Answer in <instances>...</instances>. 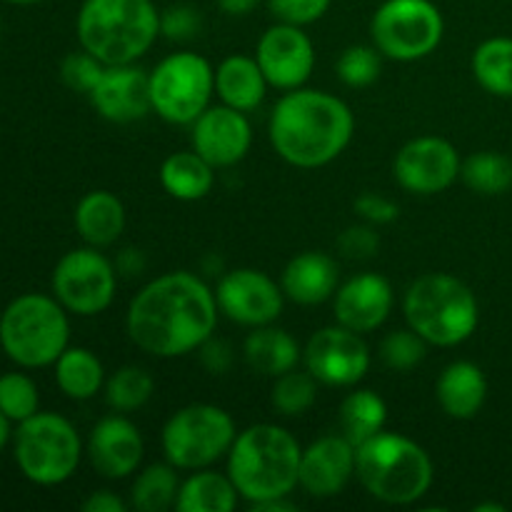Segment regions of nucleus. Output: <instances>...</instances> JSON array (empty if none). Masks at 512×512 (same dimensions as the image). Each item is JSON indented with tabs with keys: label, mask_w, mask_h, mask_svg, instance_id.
<instances>
[{
	"label": "nucleus",
	"mask_w": 512,
	"mask_h": 512,
	"mask_svg": "<svg viewBox=\"0 0 512 512\" xmlns=\"http://www.w3.org/2000/svg\"><path fill=\"white\" fill-rule=\"evenodd\" d=\"M385 420H388V405L375 390H353L340 405V430L355 448L378 435L385 428Z\"/></svg>",
	"instance_id": "obj_30"
},
{
	"label": "nucleus",
	"mask_w": 512,
	"mask_h": 512,
	"mask_svg": "<svg viewBox=\"0 0 512 512\" xmlns=\"http://www.w3.org/2000/svg\"><path fill=\"white\" fill-rule=\"evenodd\" d=\"M393 285L378 273H363L350 278L335 290V323L365 335L378 330L393 310Z\"/></svg>",
	"instance_id": "obj_21"
},
{
	"label": "nucleus",
	"mask_w": 512,
	"mask_h": 512,
	"mask_svg": "<svg viewBox=\"0 0 512 512\" xmlns=\"http://www.w3.org/2000/svg\"><path fill=\"white\" fill-rule=\"evenodd\" d=\"M488 510H493V512H503V510H505V505L488 503V505H478V508H475V512H488Z\"/></svg>",
	"instance_id": "obj_49"
},
{
	"label": "nucleus",
	"mask_w": 512,
	"mask_h": 512,
	"mask_svg": "<svg viewBox=\"0 0 512 512\" xmlns=\"http://www.w3.org/2000/svg\"><path fill=\"white\" fill-rule=\"evenodd\" d=\"M253 512H290L295 510V505L290 503L288 498H273V500H263V503H253L250 505Z\"/></svg>",
	"instance_id": "obj_47"
},
{
	"label": "nucleus",
	"mask_w": 512,
	"mask_h": 512,
	"mask_svg": "<svg viewBox=\"0 0 512 512\" xmlns=\"http://www.w3.org/2000/svg\"><path fill=\"white\" fill-rule=\"evenodd\" d=\"M408 328L428 345L455 348L473 338L480 323V305L473 290L448 273H425L410 283L403 298Z\"/></svg>",
	"instance_id": "obj_6"
},
{
	"label": "nucleus",
	"mask_w": 512,
	"mask_h": 512,
	"mask_svg": "<svg viewBox=\"0 0 512 512\" xmlns=\"http://www.w3.org/2000/svg\"><path fill=\"white\" fill-rule=\"evenodd\" d=\"M300 458L303 448L293 433L273 423L250 425L230 448L228 475L250 505L288 498L300 485Z\"/></svg>",
	"instance_id": "obj_3"
},
{
	"label": "nucleus",
	"mask_w": 512,
	"mask_h": 512,
	"mask_svg": "<svg viewBox=\"0 0 512 512\" xmlns=\"http://www.w3.org/2000/svg\"><path fill=\"white\" fill-rule=\"evenodd\" d=\"M100 118L110 123H135L153 110L150 103V73L140 65H105L103 75L88 93Z\"/></svg>",
	"instance_id": "obj_18"
},
{
	"label": "nucleus",
	"mask_w": 512,
	"mask_h": 512,
	"mask_svg": "<svg viewBox=\"0 0 512 512\" xmlns=\"http://www.w3.org/2000/svg\"><path fill=\"white\" fill-rule=\"evenodd\" d=\"M318 400V380L308 370H288L278 375L270 390V403L285 418H298L305 415Z\"/></svg>",
	"instance_id": "obj_35"
},
{
	"label": "nucleus",
	"mask_w": 512,
	"mask_h": 512,
	"mask_svg": "<svg viewBox=\"0 0 512 512\" xmlns=\"http://www.w3.org/2000/svg\"><path fill=\"white\" fill-rule=\"evenodd\" d=\"M118 285V268L100 248L65 253L53 270V295L68 313L93 318L110 308Z\"/></svg>",
	"instance_id": "obj_12"
},
{
	"label": "nucleus",
	"mask_w": 512,
	"mask_h": 512,
	"mask_svg": "<svg viewBox=\"0 0 512 512\" xmlns=\"http://www.w3.org/2000/svg\"><path fill=\"white\" fill-rule=\"evenodd\" d=\"M355 115L345 100L325 90L295 88L270 113V145L285 163L313 170L333 163L350 145Z\"/></svg>",
	"instance_id": "obj_2"
},
{
	"label": "nucleus",
	"mask_w": 512,
	"mask_h": 512,
	"mask_svg": "<svg viewBox=\"0 0 512 512\" xmlns=\"http://www.w3.org/2000/svg\"><path fill=\"white\" fill-rule=\"evenodd\" d=\"M458 148L438 135H423L398 150L393 175L403 190L413 195H435L448 190L460 178Z\"/></svg>",
	"instance_id": "obj_15"
},
{
	"label": "nucleus",
	"mask_w": 512,
	"mask_h": 512,
	"mask_svg": "<svg viewBox=\"0 0 512 512\" xmlns=\"http://www.w3.org/2000/svg\"><path fill=\"white\" fill-rule=\"evenodd\" d=\"M160 183L165 193L183 203L203 200L215 185V168L195 150L168 155L160 165Z\"/></svg>",
	"instance_id": "obj_27"
},
{
	"label": "nucleus",
	"mask_w": 512,
	"mask_h": 512,
	"mask_svg": "<svg viewBox=\"0 0 512 512\" xmlns=\"http://www.w3.org/2000/svg\"><path fill=\"white\" fill-rule=\"evenodd\" d=\"M445 20L430 0H385L370 20V38L383 58L398 63L428 58L440 45Z\"/></svg>",
	"instance_id": "obj_11"
},
{
	"label": "nucleus",
	"mask_w": 512,
	"mask_h": 512,
	"mask_svg": "<svg viewBox=\"0 0 512 512\" xmlns=\"http://www.w3.org/2000/svg\"><path fill=\"white\" fill-rule=\"evenodd\" d=\"M103 70L105 65L95 55H90L88 50H80V53H70L63 60V65H60V78H63V83L70 90L88 95L100 80Z\"/></svg>",
	"instance_id": "obj_39"
},
{
	"label": "nucleus",
	"mask_w": 512,
	"mask_h": 512,
	"mask_svg": "<svg viewBox=\"0 0 512 512\" xmlns=\"http://www.w3.org/2000/svg\"><path fill=\"white\" fill-rule=\"evenodd\" d=\"M220 313L245 328L273 325L285 305L283 285L275 283L268 273L255 268L230 270L215 288Z\"/></svg>",
	"instance_id": "obj_14"
},
{
	"label": "nucleus",
	"mask_w": 512,
	"mask_h": 512,
	"mask_svg": "<svg viewBox=\"0 0 512 512\" xmlns=\"http://www.w3.org/2000/svg\"><path fill=\"white\" fill-rule=\"evenodd\" d=\"M238 430L223 408L193 403L170 415L163 428V453L178 470H203L228 458Z\"/></svg>",
	"instance_id": "obj_9"
},
{
	"label": "nucleus",
	"mask_w": 512,
	"mask_h": 512,
	"mask_svg": "<svg viewBox=\"0 0 512 512\" xmlns=\"http://www.w3.org/2000/svg\"><path fill=\"white\" fill-rule=\"evenodd\" d=\"M10 420L5 418L3 413H0V450L5 448V445H8V440H10Z\"/></svg>",
	"instance_id": "obj_48"
},
{
	"label": "nucleus",
	"mask_w": 512,
	"mask_h": 512,
	"mask_svg": "<svg viewBox=\"0 0 512 512\" xmlns=\"http://www.w3.org/2000/svg\"><path fill=\"white\" fill-rule=\"evenodd\" d=\"M428 355V340L420 338L413 328L393 330L380 343V360L385 368L395 370V373H408V370L418 368Z\"/></svg>",
	"instance_id": "obj_38"
},
{
	"label": "nucleus",
	"mask_w": 512,
	"mask_h": 512,
	"mask_svg": "<svg viewBox=\"0 0 512 512\" xmlns=\"http://www.w3.org/2000/svg\"><path fill=\"white\" fill-rule=\"evenodd\" d=\"M338 248L345 258L353 260H370L380 248V235L370 223L350 225L345 233H340Z\"/></svg>",
	"instance_id": "obj_42"
},
{
	"label": "nucleus",
	"mask_w": 512,
	"mask_h": 512,
	"mask_svg": "<svg viewBox=\"0 0 512 512\" xmlns=\"http://www.w3.org/2000/svg\"><path fill=\"white\" fill-rule=\"evenodd\" d=\"M255 60L273 88L285 93L303 88L315 68L313 40L300 25L275 23L260 35Z\"/></svg>",
	"instance_id": "obj_16"
},
{
	"label": "nucleus",
	"mask_w": 512,
	"mask_h": 512,
	"mask_svg": "<svg viewBox=\"0 0 512 512\" xmlns=\"http://www.w3.org/2000/svg\"><path fill=\"white\" fill-rule=\"evenodd\" d=\"M243 358L253 373L275 380L278 375L298 368V363L303 360V350H300L298 340L285 330L275 328V325H260L245 338Z\"/></svg>",
	"instance_id": "obj_25"
},
{
	"label": "nucleus",
	"mask_w": 512,
	"mask_h": 512,
	"mask_svg": "<svg viewBox=\"0 0 512 512\" xmlns=\"http://www.w3.org/2000/svg\"><path fill=\"white\" fill-rule=\"evenodd\" d=\"M305 370L330 388H353L368 375L370 350L363 335L343 325L318 330L303 350Z\"/></svg>",
	"instance_id": "obj_13"
},
{
	"label": "nucleus",
	"mask_w": 512,
	"mask_h": 512,
	"mask_svg": "<svg viewBox=\"0 0 512 512\" xmlns=\"http://www.w3.org/2000/svg\"><path fill=\"white\" fill-rule=\"evenodd\" d=\"M75 25L80 48L103 65H125L153 48L160 13L153 0H85Z\"/></svg>",
	"instance_id": "obj_4"
},
{
	"label": "nucleus",
	"mask_w": 512,
	"mask_h": 512,
	"mask_svg": "<svg viewBox=\"0 0 512 512\" xmlns=\"http://www.w3.org/2000/svg\"><path fill=\"white\" fill-rule=\"evenodd\" d=\"M260 0H218V8L225 15H233V18H243V15L253 13L258 8Z\"/></svg>",
	"instance_id": "obj_46"
},
{
	"label": "nucleus",
	"mask_w": 512,
	"mask_h": 512,
	"mask_svg": "<svg viewBox=\"0 0 512 512\" xmlns=\"http://www.w3.org/2000/svg\"><path fill=\"white\" fill-rule=\"evenodd\" d=\"M268 80L258 60L250 55H230L215 70V93L220 103L235 110H258L268 95Z\"/></svg>",
	"instance_id": "obj_24"
},
{
	"label": "nucleus",
	"mask_w": 512,
	"mask_h": 512,
	"mask_svg": "<svg viewBox=\"0 0 512 512\" xmlns=\"http://www.w3.org/2000/svg\"><path fill=\"white\" fill-rule=\"evenodd\" d=\"M38 385L23 373L0 375V413L10 423H23L38 413Z\"/></svg>",
	"instance_id": "obj_36"
},
{
	"label": "nucleus",
	"mask_w": 512,
	"mask_h": 512,
	"mask_svg": "<svg viewBox=\"0 0 512 512\" xmlns=\"http://www.w3.org/2000/svg\"><path fill=\"white\" fill-rule=\"evenodd\" d=\"M143 435L138 425L123 415H108L98 420L88 438V458L95 473L108 480H123L143 463Z\"/></svg>",
	"instance_id": "obj_19"
},
{
	"label": "nucleus",
	"mask_w": 512,
	"mask_h": 512,
	"mask_svg": "<svg viewBox=\"0 0 512 512\" xmlns=\"http://www.w3.org/2000/svg\"><path fill=\"white\" fill-rule=\"evenodd\" d=\"M470 65L480 88L498 98H512V38H488L480 43Z\"/></svg>",
	"instance_id": "obj_32"
},
{
	"label": "nucleus",
	"mask_w": 512,
	"mask_h": 512,
	"mask_svg": "<svg viewBox=\"0 0 512 512\" xmlns=\"http://www.w3.org/2000/svg\"><path fill=\"white\" fill-rule=\"evenodd\" d=\"M75 230L93 248H108L118 243L125 230V208L118 195L108 190H93L75 208Z\"/></svg>",
	"instance_id": "obj_26"
},
{
	"label": "nucleus",
	"mask_w": 512,
	"mask_h": 512,
	"mask_svg": "<svg viewBox=\"0 0 512 512\" xmlns=\"http://www.w3.org/2000/svg\"><path fill=\"white\" fill-rule=\"evenodd\" d=\"M358 218H363L370 225H390L398 220L400 205L395 200L385 198L380 193H363L353 203Z\"/></svg>",
	"instance_id": "obj_43"
},
{
	"label": "nucleus",
	"mask_w": 512,
	"mask_h": 512,
	"mask_svg": "<svg viewBox=\"0 0 512 512\" xmlns=\"http://www.w3.org/2000/svg\"><path fill=\"white\" fill-rule=\"evenodd\" d=\"M268 8L278 23L305 28L328 13L330 0H268Z\"/></svg>",
	"instance_id": "obj_41"
},
{
	"label": "nucleus",
	"mask_w": 512,
	"mask_h": 512,
	"mask_svg": "<svg viewBox=\"0 0 512 512\" xmlns=\"http://www.w3.org/2000/svg\"><path fill=\"white\" fill-rule=\"evenodd\" d=\"M55 383L70 400H90L103 390L105 370L88 348H65L55 360Z\"/></svg>",
	"instance_id": "obj_29"
},
{
	"label": "nucleus",
	"mask_w": 512,
	"mask_h": 512,
	"mask_svg": "<svg viewBox=\"0 0 512 512\" xmlns=\"http://www.w3.org/2000/svg\"><path fill=\"white\" fill-rule=\"evenodd\" d=\"M355 478L380 503L413 505L433 485V460L415 440L380 430L355 448Z\"/></svg>",
	"instance_id": "obj_5"
},
{
	"label": "nucleus",
	"mask_w": 512,
	"mask_h": 512,
	"mask_svg": "<svg viewBox=\"0 0 512 512\" xmlns=\"http://www.w3.org/2000/svg\"><path fill=\"white\" fill-rule=\"evenodd\" d=\"M460 178L473 193L495 198L512 188V160L495 150L473 153L468 160H463Z\"/></svg>",
	"instance_id": "obj_33"
},
{
	"label": "nucleus",
	"mask_w": 512,
	"mask_h": 512,
	"mask_svg": "<svg viewBox=\"0 0 512 512\" xmlns=\"http://www.w3.org/2000/svg\"><path fill=\"white\" fill-rule=\"evenodd\" d=\"M340 283V268L335 258L328 253H318V250H308L300 253L285 265L283 285L285 298L293 300L298 305H320L330 300L338 290Z\"/></svg>",
	"instance_id": "obj_22"
},
{
	"label": "nucleus",
	"mask_w": 512,
	"mask_h": 512,
	"mask_svg": "<svg viewBox=\"0 0 512 512\" xmlns=\"http://www.w3.org/2000/svg\"><path fill=\"white\" fill-rule=\"evenodd\" d=\"M215 93V70L203 55L173 53L150 70L153 113L173 125H193Z\"/></svg>",
	"instance_id": "obj_10"
},
{
	"label": "nucleus",
	"mask_w": 512,
	"mask_h": 512,
	"mask_svg": "<svg viewBox=\"0 0 512 512\" xmlns=\"http://www.w3.org/2000/svg\"><path fill=\"white\" fill-rule=\"evenodd\" d=\"M8 3H18V5H30V3H40V0H8Z\"/></svg>",
	"instance_id": "obj_50"
},
{
	"label": "nucleus",
	"mask_w": 512,
	"mask_h": 512,
	"mask_svg": "<svg viewBox=\"0 0 512 512\" xmlns=\"http://www.w3.org/2000/svg\"><path fill=\"white\" fill-rule=\"evenodd\" d=\"M198 350H200V363H203L213 375L228 373L230 365H233V348H230L225 340H215L213 335H210Z\"/></svg>",
	"instance_id": "obj_44"
},
{
	"label": "nucleus",
	"mask_w": 512,
	"mask_h": 512,
	"mask_svg": "<svg viewBox=\"0 0 512 512\" xmlns=\"http://www.w3.org/2000/svg\"><path fill=\"white\" fill-rule=\"evenodd\" d=\"M435 398L448 418L473 420L483 410L485 398H488V380L475 363L455 360L440 373Z\"/></svg>",
	"instance_id": "obj_23"
},
{
	"label": "nucleus",
	"mask_w": 512,
	"mask_h": 512,
	"mask_svg": "<svg viewBox=\"0 0 512 512\" xmlns=\"http://www.w3.org/2000/svg\"><path fill=\"white\" fill-rule=\"evenodd\" d=\"M70 323L58 298L28 293L0 315V348L20 368H45L65 353Z\"/></svg>",
	"instance_id": "obj_7"
},
{
	"label": "nucleus",
	"mask_w": 512,
	"mask_h": 512,
	"mask_svg": "<svg viewBox=\"0 0 512 512\" xmlns=\"http://www.w3.org/2000/svg\"><path fill=\"white\" fill-rule=\"evenodd\" d=\"M213 290L188 270L150 280L128 305L125 328L143 353L180 358L198 350L218 325Z\"/></svg>",
	"instance_id": "obj_1"
},
{
	"label": "nucleus",
	"mask_w": 512,
	"mask_h": 512,
	"mask_svg": "<svg viewBox=\"0 0 512 512\" xmlns=\"http://www.w3.org/2000/svg\"><path fill=\"white\" fill-rule=\"evenodd\" d=\"M80 508H83V512H128L130 503H125L113 490H95L85 498Z\"/></svg>",
	"instance_id": "obj_45"
},
{
	"label": "nucleus",
	"mask_w": 512,
	"mask_h": 512,
	"mask_svg": "<svg viewBox=\"0 0 512 512\" xmlns=\"http://www.w3.org/2000/svg\"><path fill=\"white\" fill-rule=\"evenodd\" d=\"M238 488L228 473H215L203 468L193 470L190 478L180 483L175 510L180 512H233L238 505Z\"/></svg>",
	"instance_id": "obj_28"
},
{
	"label": "nucleus",
	"mask_w": 512,
	"mask_h": 512,
	"mask_svg": "<svg viewBox=\"0 0 512 512\" xmlns=\"http://www.w3.org/2000/svg\"><path fill=\"white\" fill-rule=\"evenodd\" d=\"M200 28H203V18H200V10H195L193 5H170L160 13V35H165L173 43L193 40L200 33Z\"/></svg>",
	"instance_id": "obj_40"
},
{
	"label": "nucleus",
	"mask_w": 512,
	"mask_h": 512,
	"mask_svg": "<svg viewBox=\"0 0 512 512\" xmlns=\"http://www.w3.org/2000/svg\"><path fill=\"white\" fill-rule=\"evenodd\" d=\"M15 463L35 485H60L70 480L83 458L78 430L55 413H35L15 430Z\"/></svg>",
	"instance_id": "obj_8"
},
{
	"label": "nucleus",
	"mask_w": 512,
	"mask_h": 512,
	"mask_svg": "<svg viewBox=\"0 0 512 512\" xmlns=\"http://www.w3.org/2000/svg\"><path fill=\"white\" fill-rule=\"evenodd\" d=\"M190 143L213 168H233L253 145V128L243 110L230 105H210L193 125Z\"/></svg>",
	"instance_id": "obj_17"
},
{
	"label": "nucleus",
	"mask_w": 512,
	"mask_h": 512,
	"mask_svg": "<svg viewBox=\"0 0 512 512\" xmlns=\"http://www.w3.org/2000/svg\"><path fill=\"white\" fill-rule=\"evenodd\" d=\"M155 393V380L138 365H123L105 380V400L115 413L140 410Z\"/></svg>",
	"instance_id": "obj_34"
},
{
	"label": "nucleus",
	"mask_w": 512,
	"mask_h": 512,
	"mask_svg": "<svg viewBox=\"0 0 512 512\" xmlns=\"http://www.w3.org/2000/svg\"><path fill=\"white\" fill-rule=\"evenodd\" d=\"M355 475V445L345 435H325L303 450L300 488L310 498H335Z\"/></svg>",
	"instance_id": "obj_20"
},
{
	"label": "nucleus",
	"mask_w": 512,
	"mask_h": 512,
	"mask_svg": "<svg viewBox=\"0 0 512 512\" xmlns=\"http://www.w3.org/2000/svg\"><path fill=\"white\" fill-rule=\"evenodd\" d=\"M178 490L180 478L175 465H170L168 460L165 463L148 465L133 480V488H130V508L140 512H165L175 508Z\"/></svg>",
	"instance_id": "obj_31"
},
{
	"label": "nucleus",
	"mask_w": 512,
	"mask_h": 512,
	"mask_svg": "<svg viewBox=\"0 0 512 512\" xmlns=\"http://www.w3.org/2000/svg\"><path fill=\"white\" fill-rule=\"evenodd\" d=\"M335 70L348 88H368L380 78L383 53L375 45H350L338 58Z\"/></svg>",
	"instance_id": "obj_37"
}]
</instances>
